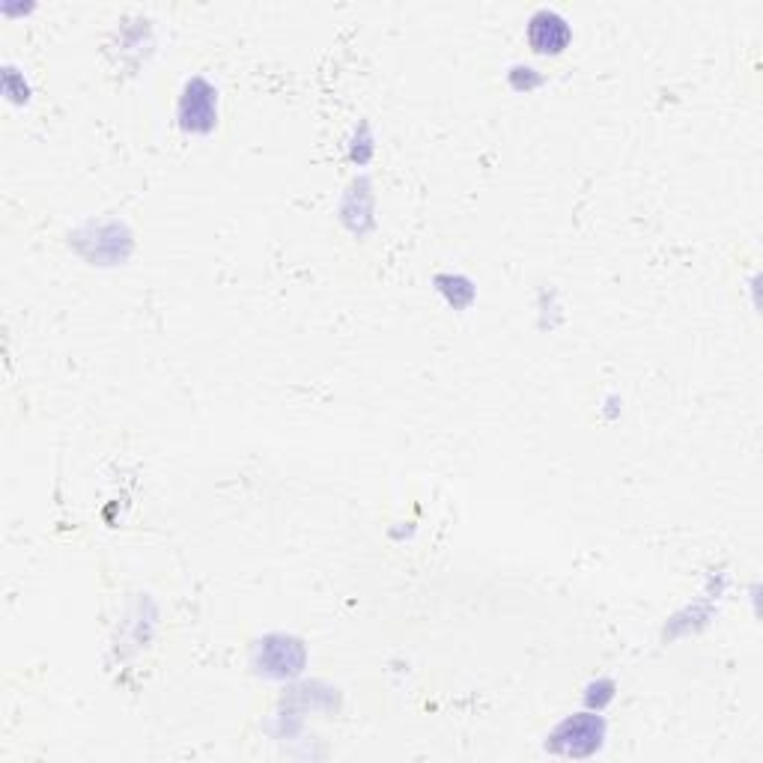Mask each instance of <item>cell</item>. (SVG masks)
Instances as JSON below:
<instances>
[{
    "label": "cell",
    "mask_w": 763,
    "mask_h": 763,
    "mask_svg": "<svg viewBox=\"0 0 763 763\" xmlns=\"http://www.w3.org/2000/svg\"><path fill=\"white\" fill-rule=\"evenodd\" d=\"M528 43L537 55H558L570 43V24L558 12L540 10L528 24Z\"/></svg>",
    "instance_id": "1"
}]
</instances>
